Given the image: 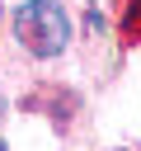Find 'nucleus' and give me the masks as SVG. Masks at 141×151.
Here are the masks:
<instances>
[{"label": "nucleus", "mask_w": 141, "mask_h": 151, "mask_svg": "<svg viewBox=\"0 0 141 151\" xmlns=\"http://www.w3.org/2000/svg\"><path fill=\"white\" fill-rule=\"evenodd\" d=\"M14 33L24 38L33 57H56L70 38V19L56 0H24L14 9Z\"/></svg>", "instance_id": "obj_1"}]
</instances>
